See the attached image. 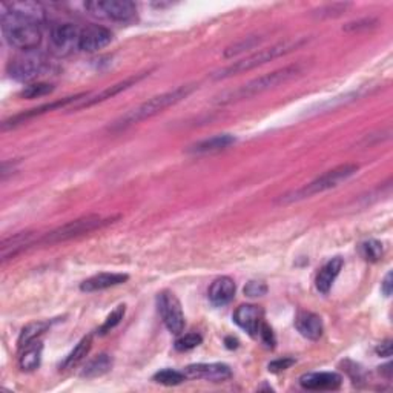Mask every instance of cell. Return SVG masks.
<instances>
[{"label": "cell", "instance_id": "34", "mask_svg": "<svg viewBox=\"0 0 393 393\" xmlns=\"http://www.w3.org/2000/svg\"><path fill=\"white\" fill-rule=\"evenodd\" d=\"M294 364H295L294 358H280V359L272 361V363L267 366V369H269V372H272V374H278V372L287 370L289 367H292Z\"/></svg>", "mask_w": 393, "mask_h": 393}, {"label": "cell", "instance_id": "4", "mask_svg": "<svg viewBox=\"0 0 393 393\" xmlns=\"http://www.w3.org/2000/svg\"><path fill=\"white\" fill-rule=\"evenodd\" d=\"M358 166L357 164L346 163L341 164V166H337L334 169H330L324 172L323 175H319L318 179L312 180L310 183L304 184L303 188H299L294 192H289L284 196H282L280 203H295V202H302L304 199H310L317 194H323L326 191H330L334 188H338L339 184L346 183L350 177H354L357 174Z\"/></svg>", "mask_w": 393, "mask_h": 393}, {"label": "cell", "instance_id": "18", "mask_svg": "<svg viewBox=\"0 0 393 393\" xmlns=\"http://www.w3.org/2000/svg\"><path fill=\"white\" fill-rule=\"evenodd\" d=\"M295 327L299 335L310 341H317L322 338L324 330L322 318L312 312H299L295 318Z\"/></svg>", "mask_w": 393, "mask_h": 393}, {"label": "cell", "instance_id": "32", "mask_svg": "<svg viewBox=\"0 0 393 393\" xmlns=\"http://www.w3.org/2000/svg\"><path fill=\"white\" fill-rule=\"evenodd\" d=\"M203 341V337L200 334H186L175 341V349L180 352H188L200 346Z\"/></svg>", "mask_w": 393, "mask_h": 393}, {"label": "cell", "instance_id": "27", "mask_svg": "<svg viewBox=\"0 0 393 393\" xmlns=\"http://www.w3.org/2000/svg\"><path fill=\"white\" fill-rule=\"evenodd\" d=\"M152 379L155 382H159V384H163V386H179L181 384L183 381H186L188 378L184 377L183 370H175V369H163L160 372H157L152 377Z\"/></svg>", "mask_w": 393, "mask_h": 393}, {"label": "cell", "instance_id": "29", "mask_svg": "<svg viewBox=\"0 0 393 393\" xmlns=\"http://www.w3.org/2000/svg\"><path fill=\"white\" fill-rule=\"evenodd\" d=\"M125 312H126V306L125 304H120V306H117L116 309H114L112 312L108 315V318L105 319V323H103L101 327L99 329V334L100 335H106L108 332H111V330L114 327L120 324L123 317H125Z\"/></svg>", "mask_w": 393, "mask_h": 393}, {"label": "cell", "instance_id": "37", "mask_svg": "<svg viewBox=\"0 0 393 393\" xmlns=\"http://www.w3.org/2000/svg\"><path fill=\"white\" fill-rule=\"evenodd\" d=\"M381 292L384 294V297H390L392 295V272H387V275L384 277V280L381 283Z\"/></svg>", "mask_w": 393, "mask_h": 393}, {"label": "cell", "instance_id": "26", "mask_svg": "<svg viewBox=\"0 0 393 393\" xmlns=\"http://www.w3.org/2000/svg\"><path fill=\"white\" fill-rule=\"evenodd\" d=\"M91 346H92V337L91 335L81 338L77 343V346L72 349L71 354L64 359V363H61L60 369L68 370V369L76 367L80 363V361H84V358L89 354Z\"/></svg>", "mask_w": 393, "mask_h": 393}, {"label": "cell", "instance_id": "19", "mask_svg": "<svg viewBox=\"0 0 393 393\" xmlns=\"http://www.w3.org/2000/svg\"><path fill=\"white\" fill-rule=\"evenodd\" d=\"M128 275L126 274H99L88 278L84 283L80 284V291L81 292H100L105 291V289L109 287H116L123 283L128 282Z\"/></svg>", "mask_w": 393, "mask_h": 393}, {"label": "cell", "instance_id": "12", "mask_svg": "<svg viewBox=\"0 0 393 393\" xmlns=\"http://www.w3.org/2000/svg\"><path fill=\"white\" fill-rule=\"evenodd\" d=\"M112 33L100 25H89L80 31L79 49L85 53H97V51L106 48L112 42Z\"/></svg>", "mask_w": 393, "mask_h": 393}, {"label": "cell", "instance_id": "15", "mask_svg": "<svg viewBox=\"0 0 393 393\" xmlns=\"http://www.w3.org/2000/svg\"><path fill=\"white\" fill-rule=\"evenodd\" d=\"M144 76H137V77H131V79H126L120 81V84L117 85H112V86H108L106 89H103L100 92H97V94L94 96H81L77 101H76V109H81V108H89V106H94L97 105V103H101L105 101L108 99H112L116 97L117 94H120V92L126 91L128 88H131L132 85H136L139 80H141Z\"/></svg>", "mask_w": 393, "mask_h": 393}, {"label": "cell", "instance_id": "6", "mask_svg": "<svg viewBox=\"0 0 393 393\" xmlns=\"http://www.w3.org/2000/svg\"><path fill=\"white\" fill-rule=\"evenodd\" d=\"M48 69L46 57L37 49L22 51L19 56L13 57L8 64V74L11 79L22 81H33L37 77L44 76Z\"/></svg>", "mask_w": 393, "mask_h": 393}, {"label": "cell", "instance_id": "9", "mask_svg": "<svg viewBox=\"0 0 393 393\" xmlns=\"http://www.w3.org/2000/svg\"><path fill=\"white\" fill-rule=\"evenodd\" d=\"M80 31L72 24L56 25L49 33V51L56 57H66L79 49Z\"/></svg>", "mask_w": 393, "mask_h": 393}, {"label": "cell", "instance_id": "13", "mask_svg": "<svg viewBox=\"0 0 393 393\" xmlns=\"http://www.w3.org/2000/svg\"><path fill=\"white\" fill-rule=\"evenodd\" d=\"M234 322L251 337H257L264 323V310L255 304H243L234 312Z\"/></svg>", "mask_w": 393, "mask_h": 393}, {"label": "cell", "instance_id": "21", "mask_svg": "<svg viewBox=\"0 0 393 393\" xmlns=\"http://www.w3.org/2000/svg\"><path fill=\"white\" fill-rule=\"evenodd\" d=\"M235 141H237V139L234 136H231V134H219V136H214L211 139H206V140L195 143L189 151L194 154L217 152V151H223L226 148H229L231 144H234Z\"/></svg>", "mask_w": 393, "mask_h": 393}, {"label": "cell", "instance_id": "2", "mask_svg": "<svg viewBox=\"0 0 393 393\" xmlns=\"http://www.w3.org/2000/svg\"><path fill=\"white\" fill-rule=\"evenodd\" d=\"M298 74H302V66L299 65L277 69L274 72H269V74H264L262 77L247 81V84L242 85L240 88H237L234 91L224 92V94L220 96L219 100H217V103H219V105H227V103H232L237 100L251 99L254 96L262 94L264 91H269L286 84V81L295 79Z\"/></svg>", "mask_w": 393, "mask_h": 393}, {"label": "cell", "instance_id": "10", "mask_svg": "<svg viewBox=\"0 0 393 393\" xmlns=\"http://www.w3.org/2000/svg\"><path fill=\"white\" fill-rule=\"evenodd\" d=\"M157 306L166 329L174 335H180L184 329V315L180 299L175 297V294L163 291L157 297Z\"/></svg>", "mask_w": 393, "mask_h": 393}, {"label": "cell", "instance_id": "11", "mask_svg": "<svg viewBox=\"0 0 393 393\" xmlns=\"http://www.w3.org/2000/svg\"><path fill=\"white\" fill-rule=\"evenodd\" d=\"M186 378L189 379H203L211 382H224L232 378V369L222 363H199L191 364L183 370Z\"/></svg>", "mask_w": 393, "mask_h": 393}, {"label": "cell", "instance_id": "7", "mask_svg": "<svg viewBox=\"0 0 393 393\" xmlns=\"http://www.w3.org/2000/svg\"><path fill=\"white\" fill-rule=\"evenodd\" d=\"M91 16L117 24H131L137 19V6L129 0H94L85 4Z\"/></svg>", "mask_w": 393, "mask_h": 393}, {"label": "cell", "instance_id": "22", "mask_svg": "<svg viewBox=\"0 0 393 393\" xmlns=\"http://www.w3.org/2000/svg\"><path fill=\"white\" fill-rule=\"evenodd\" d=\"M42 354H44V344L40 341H34L29 346L22 349V354L19 358V366L24 372H33L39 369L40 363H42Z\"/></svg>", "mask_w": 393, "mask_h": 393}, {"label": "cell", "instance_id": "28", "mask_svg": "<svg viewBox=\"0 0 393 393\" xmlns=\"http://www.w3.org/2000/svg\"><path fill=\"white\" fill-rule=\"evenodd\" d=\"M359 252H361V255H363V258L366 262L377 263V262H379V258L382 257V252H384V249H382V244L379 242L367 240L364 243H361Z\"/></svg>", "mask_w": 393, "mask_h": 393}, {"label": "cell", "instance_id": "36", "mask_svg": "<svg viewBox=\"0 0 393 393\" xmlns=\"http://www.w3.org/2000/svg\"><path fill=\"white\" fill-rule=\"evenodd\" d=\"M377 354L382 358H389L392 357V341L387 339L384 341V343H381L378 347H377Z\"/></svg>", "mask_w": 393, "mask_h": 393}, {"label": "cell", "instance_id": "8", "mask_svg": "<svg viewBox=\"0 0 393 393\" xmlns=\"http://www.w3.org/2000/svg\"><path fill=\"white\" fill-rule=\"evenodd\" d=\"M112 222H114V219H101L100 215H88V217H84V219H77L74 222H69L64 226L57 227V229L48 232L46 235L42 237V239H40V243L54 244V243H60V242H66V240L74 239V237L96 231V229H99V227L106 226Z\"/></svg>", "mask_w": 393, "mask_h": 393}, {"label": "cell", "instance_id": "25", "mask_svg": "<svg viewBox=\"0 0 393 393\" xmlns=\"http://www.w3.org/2000/svg\"><path fill=\"white\" fill-rule=\"evenodd\" d=\"M49 327H51V323H48V322H36V323L26 324L22 329V332H20L19 339H17L19 349L22 350L24 347L29 346L31 343H34V341H37V338L42 337Z\"/></svg>", "mask_w": 393, "mask_h": 393}, {"label": "cell", "instance_id": "23", "mask_svg": "<svg viewBox=\"0 0 393 393\" xmlns=\"http://www.w3.org/2000/svg\"><path fill=\"white\" fill-rule=\"evenodd\" d=\"M34 243V235L29 232H20L14 237H9L8 240L2 243V260L6 262L8 258L16 257L20 251L26 249L28 246Z\"/></svg>", "mask_w": 393, "mask_h": 393}, {"label": "cell", "instance_id": "16", "mask_svg": "<svg viewBox=\"0 0 393 393\" xmlns=\"http://www.w3.org/2000/svg\"><path fill=\"white\" fill-rule=\"evenodd\" d=\"M2 8L8 9L9 13H13L25 20H29V22L37 24V25L45 22V19H46V9L44 8V5L39 2H31V0L2 4Z\"/></svg>", "mask_w": 393, "mask_h": 393}, {"label": "cell", "instance_id": "3", "mask_svg": "<svg viewBox=\"0 0 393 393\" xmlns=\"http://www.w3.org/2000/svg\"><path fill=\"white\" fill-rule=\"evenodd\" d=\"M0 19H2V33L9 46L20 51H33L39 48L42 42V29L37 24L9 13L5 8H2Z\"/></svg>", "mask_w": 393, "mask_h": 393}, {"label": "cell", "instance_id": "14", "mask_svg": "<svg viewBox=\"0 0 393 393\" xmlns=\"http://www.w3.org/2000/svg\"><path fill=\"white\" fill-rule=\"evenodd\" d=\"M299 384L307 390H337L343 384V377L337 372H314L299 378Z\"/></svg>", "mask_w": 393, "mask_h": 393}, {"label": "cell", "instance_id": "30", "mask_svg": "<svg viewBox=\"0 0 393 393\" xmlns=\"http://www.w3.org/2000/svg\"><path fill=\"white\" fill-rule=\"evenodd\" d=\"M54 91V85L51 84H31L28 86H25L22 91H20V97L24 99H37V97H44L51 94V92Z\"/></svg>", "mask_w": 393, "mask_h": 393}, {"label": "cell", "instance_id": "35", "mask_svg": "<svg viewBox=\"0 0 393 393\" xmlns=\"http://www.w3.org/2000/svg\"><path fill=\"white\" fill-rule=\"evenodd\" d=\"M258 335H260L263 343L267 346V347H274L275 346V335L272 332V329L269 327L266 323L262 324L260 327V332H258Z\"/></svg>", "mask_w": 393, "mask_h": 393}, {"label": "cell", "instance_id": "1", "mask_svg": "<svg viewBox=\"0 0 393 393\" xmlns=\"http://www.w3.org/2000/svg\"><path fill=\"white\" fill-rule=\"evenodd\" d=\"M195 85H183L175 89H171L168 92H163V94L155 96L149 100H146L137 108L128 111L125 116H121L116 123H114V129H123L136 125V123L144 121L148 119H152L157 114L163 112L174 105H177L181 100H184L188 96H191L195 91Z\"/></svg>", "mask_w": 393, "mask_h": 393}, {"label": "cell", "instance_id": "33", "mask_svg": "<svg viewBox=\"0 0 393 393\" xmlns=\"http://www.w3.org/2000/svg\"><path fill=\"white\" fill-rule=\"evenodd\" d=\"M267 294V286L263 282H249L244 286V295L249 298H258Z\"/></svg>", "mask_w": 393, "mask_h": 393}, {"label": "cell", "instance_id": "31", "mask_svg": "<svg viewBox=\"0 0 393 393\" xmlns=\"http://www.w3.org/2000/svg\"><path fill=\"white\" fill-rule=\"evenodd\" d=\"M262 42V39H257V37H246L243 40H240V42H237L235 45L226 48L224 51V57L226 59H232L235 56H239L242 53H244V51H249L252 49L254 46H257L258 44Z\"/></svg>", "mask_w": 393, "mask_h": 393}, {"label": "cell", "instance_id": "20", "mask_svg": "<svg viewBox=\"0 0 393 393\" xmlns=\"http://www.w3.org/2000/svg\"><path fill=\"white\" fill-rule=\"evenodd\" d=\"M343 266H344L343 258L335 257V258H332V260H329L322 269H319L317 280H315V286L319 292L324 295L330 292V289H332L337 277L339 275Z\"/></svg>", "mask_w": 393, "mask_h": 393}, {"label": "cell", "instance_id": "24", "mask_svg": "<svg viewBox=\"0 0 393 393\" xmlns=\"http://www.w3.org/2000/svg\"><path fill=\"white\" fill-rule=\"evenodd\" d=\"M112 358L106 354H101L96 358H92L91 361H88L85 369L81 370V378H88V379H92V378H99V377H103L106 375L108 372L112 369Z\"/></svg>", "mask_w": 393, "mask_h": 393}, {"label": "cell", "instance_id": "17", "mask_svg": "<svg viewBox=\"0 0 393 393\" xmlns=\"http://www.w3.org/2000/svg\"><path fill=\"white\" fill-rule=\"evenodd\" d=\"M235 291H237V286L232 278L229 277L217 278L209 287V292H208L209 302L217 307L229 304L235 297Z\"/></svg>", "mask_w": 393, "mask_h": 393}, {"label": "cell", "instance_id": "5", "mask_svg": "<svg viewBox=\"0 0 393 393\" xmlns=\"http://www.w3.org/2000/svg\"><path fill=\"white\" fill-rule=\"evenodd\" d=\"M304 42H306L304 39H298V40H284V42L275 44L271 48H266V49L258 51V53H255V54H252L249 57L242 59L240 61H235V64L220 69L219 72H215L214 79L215 80L229 79L232 76L242 74V72L251 71L254 68L266 65V64H269V61H272V60L282 57L284 54H289V53H291V51H294V49L302 46Z\"/></svg>", "mask_w": 393, "mask_h": 393}]
</instances>
